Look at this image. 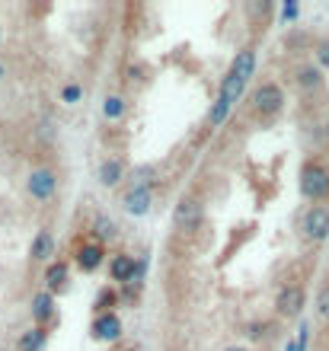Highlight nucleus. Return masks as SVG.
Instances as JSON below:
<instances>
[{"label":"nucleus","instance_id":"1","mask_svg":"<svg viewBox=\"0 0 329 351\" xmlns=\"http://www.w3.org/2000/svg\"><path fill=\"white\" fill-rule=\"evenodd\" d=\"M253 74H256V48H240L237 55H234V61H230L224 80H220L218 96L227 99L230 106H237V102L243 99V93H247V84L253 80Z\"/></svg>","mask_w":329,"mask_h":351},{"label":"nucleus","instance_id":"2","mask_svg":"<svg viewBox=\"0 0 329 351\" xmlns=\"http://www.w3.org/2000/svg\"><path fill=\"white\" fill-rule=\"evenodd\" d=\"M297 189L310 204H323L329 202V167L320 160H307L297 176Z\"/></svg>","mask_w":329,"mask_h":351},{"label":"nucleus","instance_id":"3","mask_svg":"<svg viewBox=\"0 0 329 351\" xmlns=\"http://www.w3.org/2000/svg\"><path fill=\"white\" fill-rule=\"evenodd\" d=\"M301 233L310 243H326L329 240V204H310L301 214Z\"/></svg>","mask_w":329,"mask_h":351},{"label":"nucleus","instance_id":"4","mask_svg":"<svg viewBox=\"0 0 329 351\" xmlns=\"http://www.w3.org/2000/svg\"><path fill=\"white\" fill-rule=\"evenodd\" d=\"M26 195L32 202H52L58 195V173L48 167H36L29 169L26 176Z\"/></svg>","mask_w":329,"mask_h":351},{"label":"nucleus","instance_id":"5","mask_svg":"<svg viewBox=\"0 0 329 351\" xmlns=\"http://www.w3.org/2000/svg\"><path fill=\"white\" fill-rule=\"evenodd\" d=\"M253 109L259 119H275L284 109V90L275 80H265L256 93H253Z\"/></svg>","mask_w":329,"mask_h":351},{"label":"nucleus","instance_id":"6","mask_svg":"<svg viewBox=\"0 0 329 351\" xmlns=\"http://www.w3.org/2000/svg\"><path fill=\"white\" fill-rule=\"evenodd\" d=\"M307 306V291L304 285H284L275 297V313L284 316V319H297Z\"/></svg>","mask_w":329,"mask_h":351},{"label":"nucleus","instance_id":"7","mask_svg":"<svg viewBox=\"0 0 329 351\" xmlns=\"http://www.w3.org/2000/svg\"><path fill=\"white\" fill-rule=\"evenodd\" d=\"M201 221H205V208H201L198 198H179V204H176L173 211V227L179 233H192L201 227Z\"/></svg>","mask_w":329,"mask_h":351},{"label":"nucleus","instance_id":"8","mask_svg":"<svg viewBox=\"0 0 329 351\" xmlns=\"http://www.w3.org/2000/svg\"><path fill=\"white\" fill-rule=\"evenodd\" d=\"M154 208V189L150 185H128L122 192V211L131 217H144Z\"/></svg>","mask_w":329,"mask_h":351},{"label":"nucleus","instance_id":"9","mask_svg":"<svg viewBox=\"0 0 329 351\" xmlns=\"http://www.w3.org/2000/svg\"><path fill=\"white\" fill-rule=\"evenodd\" d=\"M73 262H77V268H80L83 275H93V271H100V268L106 265V246L96 240L80 243L77 252H73Z\"/></svg>","mask_w":329,"mask_h":351},{"label":"nucleus","instance_id":"10","mask_svg":"<svg viewBox=\"0 0 329 351\" xmlns=\"http://www.w3.org/2000/svg\"><path fill=\"white\" fill-rule=\"evenodd\" d=\"M29 313H32V323L42 326V329H48V326L55 323V316H58L55 294H48V291H36L32 300H29Z\"/></svg>","mask_w":329,"mask_h":351},{"label":"nucleus","instance_id":"11","mask_svg":"<svg viewBox=\"0 0 329 351\" xmlns=\"http://www.w3.org/2000/svg\"><path fill=\"white\" fill-rule=\"evenodd\" d=\"M90 335L96 339V342H119L122 339V319L119 313L112 310V313H100V316H93V323H90Z\"/></svg>","mask_w":329,"mask_h":351},{"label":"nucleus","instance_id":"12","mask_svg":"<svg viewBox=\"0 0 329 351\" xmlns=\"http://www.w3.org/2000/svg\"><path fill=\"white\" fill-rule=\"evenodd\" d=\"M135 271H137V259L131 252H115L109 259V278L115 285H131V281H135Z\"/></svg>","mask_w":329,"mask_h":351},{"label":"nucleus","instance_id":"13","mask_svg":"<svg viewBox=\"0 0 329 351\" xmlns=\"http://www.w3.org/2000/svg\"><path fill=\"white\" fill-rule=\"evenodd\" d=\"M29 259L32 262H55V237H52V230H38L36 237H32V243H29Z\"/></svg>","mask_w":329,"mask_h":351},{"label":"nucleus","instance_id":"14","mask_svg":"<svg viewBox=\"0 0 329 351\" xmlns=\"http://www.w3.org/2000/svg\"><path fill=\"white\" fill-rule=\"evenodd\" d=\"M67 281H71V265H67L65 259L52 262V265L45 268V291L48 294H61L67 287Z\"/></svg>","mask_w":329,"mask_h":351},{"label":"nucleus","instance_id":"15","mask_svg":"<svg viewBox=\"0 0 329 351\" xmlns=\"http://www.w3.org/2000/svg\"><path fill=\"white\" fill-rule=\"evenodd\" d=\"M294 84L304 93H317L323 90V67L320 64H301L294 71Z\"/></svg>","mask_w":329,"mask_h":351},{"label":"nucleus","instance_id":"16","mask_svg":"<svg viewBox=\"0 0 329 351\" xmlns=\"http://www.w3.org/2000/svg\"><path fill=\"white\" fill-rule=\"evenodd\" d=\"M96 179H100V185H106V189H115V185L125 179V163H122L119 157H106L100 163V169H96Z\"/></svg>","mask_w":329,"mask_h":351},{"label":"nucleus","instance_id":"17","mask_svg":"<svg viewBox=\"0 0 329 351\" xmlns=\"http://www.w3.org/2000/svg\"><path fill=\"white\" fill-rule=\"evenodd\" d=\"M102 119L112 121V125H119L125 115H128V102H125V96H119V93H109L106 99H102Z\"/></svg>","mask_w":329,"mask_h":351},{"label":"nucleus","instance_id":"18","mask_svg":"<svg viewBox=\"0 0 329 351\" xmlns=\"http://www.w3.org/2000/svg\"><path fill=\"white\" fill-rule=\"evenodd\" d=\"M45 345H48V329L32 326V329H26V332L19 335L16 351H45Z\"/></svg>","mask_w":329,"mask_h":351},{"label":"nucleus","instance_id":"19","mask_svg":"<svg viewBox=\"0 0 329 351\" xmlns=\"http://www.w3.org/2000/svg\"><path fill=\"white\" fill-rule=\"evenodd\" d=\"M93 237H96V243H109L119 237V223L112 221L109 214H96L93 217Z\"/></svg>","mask_w":329,"mask_h":351},{"label":"nucleus","instance_id":"20","mask_svg":"<svg viewBox=\"0 0 329 351\" xmlns=\"http://www.w3.org/2000/svg\"><path fill=\"white\" fill-rule=\"evenodd\" d=\"M230 112H234V106H230L227 99L214 96V102H211V109H208V128H220V125L230 119Z\"/></svg>","mask_w":329,"mask_h":351},{"label":"nucleus","instance_id":"21","mask_svg":"<svg viewBox=\"0 0 329 351\" xmlns=\"http://www.w3.org/2000/svg\"><path fill=\"white\" fill-rule=\"evenodd\" d=\"M115 300H119V297H115V291H112V287H102L100 297H96V304H93L96 316H100V313H112V306H115Z\"/></svg>","mask_w":329,"mask_h":351},{"label":"nucleus","instance_id":"22","mask_svg":"<svg viewBox=\"0 0 329 351\" xmlns=\"http://www.w3.org/2000/svg\"><path fill=\"white\" fill-rule=\"evenodd\" d=\"M313 306H317V316H320L323 323H329V281H323V285H320Z\"/></svg>","mask_w":329,"mask_h":351},{"label":"nucleus","instance_id":"23","mask_svg":"<svg viewBox=\"0 0 329 351\" xmlns=\"http://www.w3.org/2000/svg\"><path fill=\"white\" fill-rule=\"evenodd\" d=\"M83 99V86L80 84H65L61 86V102H65V106H77V102Z\"/></svg>","mask_w":329,"mask_h":351},{"label":"nucleus","instance_id":"24","mask_svg":"<svg viewBox=\"0 0 329 351\" xmlns=\"http://www.w3.org/2000/svg\"><path fill=\"white\" fill-rule=\"evenodd\" d=\"M313 55H317V64H320L323 71H329V38H320V42H317Z\"/></svg>","mask_w":329,"mask_h":351},{"label":"nucleus","instance_id":"25","mask_svg":"<svg viewBox=\"0 0 329 351\" xmlns=\"http://www.w3.org/2000/svg\"><path fill=\"white\" fill-rule=\"evenodd\" d=\"M297 16H301V3H294V0L282 3V23H294Z\"/></svg>","mask_w":329,"mask_h":351},{"label":"nucleus","instance_id":"26","mask_svg":"<svg viewBox=\"0 0 329 351\" xmlns=\"http://www.w3.org/2000/svg\"><path fill=\"white\" fill-rule=\"evenodd\" d=\"M294 339H297V348H301V351L310 348V323H301V326H297V335H294Z\"/></svg>","mask_w":329,"mask_h":351},{"label":"nucleus","instance_id":"27","mask_svg":"<svg viewBox=\"0 0 329 351\" xmlns=\"http://www.w3.org/2000/svg\"><path fill=\"white\" fill-rule=\"evenodd\" d=\"M284 351H301V348H297V339H288V345H284Z\"/></svg>","mask_w":329,"mask_h":351},{"label":"nucleus","instance_id":"28","mask_svg":"<svg viewBox=\"0 0 329 351\" xmlns=\"http://www.w3.org/2000/svg\"><path fill=\"white\" fill-rule=\"evenodd\" d=\"M224 351H249V348H247V345H227Z\"/></svg>","mask_w":329,"mask_h":351},{"label":"nucleus","instance_id":"29","mask_svg":"<svg viewBox=\"0 0 329 351\" xmlns=\"http://www.w3.org/2000/svg\"><path fill=\"white\" fill-rule=\"evenodd\" d=\"M3 80H7V64L0 61V84H3Z\"/></svg>","mask_w":329,"mask_h":351},{"label":"nucleus","instance_id":"30","mask_svg":"<svg viewBox=\"0 0 329 351\" xmlns=\"http://www.w3.org/2000/svg\"><path fill=\"white\" fill-rule=\"evenodd\" d=\"M0 45H3V29H0Z\"/></svg>","mask_w":329,"mask_h":351},{"label":"nucleus","instance_id":"31","mask_svg":"<svg viewBox=\"0 0 329 351\" xmlns=\"http://www.w3.org/2000/svg\"><path fill=\"white\" fill-rule=\"evenodd\" d=\"M326 141H329V121H326Z\"/></svg>","mask_w":329,"mask_h":351}]
</instances>
